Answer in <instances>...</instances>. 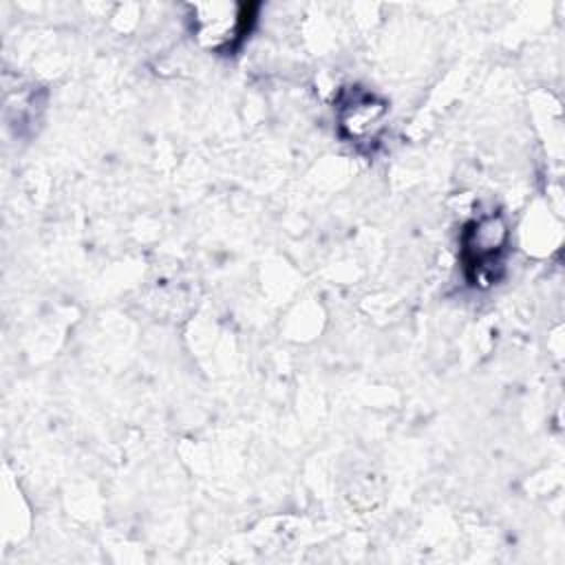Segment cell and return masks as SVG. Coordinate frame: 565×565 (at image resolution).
Listing matches in <instances>:
<instances>
[{"label":"cell","mask_w":565,"mask_h":565,"mask_svg":"<svg viewBox=\"0 0 565 565\" xmlns=\"http://www.w3.org/2000/svg\"><path fill=\"white\" fill-rule=\"evenodd\" d=\"M252 4L201 2L192 7V33L196 42L214 53L234 51L254 22Z\"/></svg>","instance_id":"cell-1"},{"label":"cell","mask_w":565,"mask_h":565,"mask_svg":"<svg viewBox=\"0 0 565 565\" xmlns=\"http://www.w3.org/2000/svg\"><path fill=\"white\" fill-rule=\"evenodd\" d=\"M508 225L501 214H486L468 223L463 232V258L468 267H475L477 274L490 271L492 263L505 249Z\"/></svg>","instance_id":"cell-2"},{"label":"cell","mask_w":565,"mask_h":565,"mask_svg":"<svg viewBox=\"0 0 565 565\" xmlns=\"http://www.w3.org/2000/svg\"><path fill=\"white\" fill-rule=\"evenodd\" d=\"M386 102L375 97L373 93L353 88L338 106V124L340 130L353 139L364 141L373 139L386 119Z\"/></svg>","instance_id":"cell-3"}]
</instances>
